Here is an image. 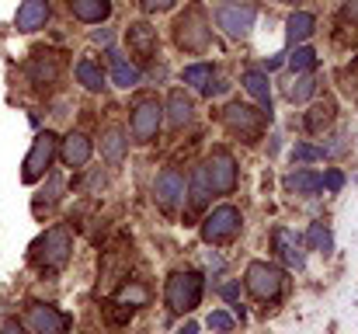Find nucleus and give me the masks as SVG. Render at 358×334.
<instances>
[{"mask_svg":"<svg viewBox=\"0 0 358 334\" xmlns=\"http://www.w3.org/2000/svg\"><path fill=\"white\" fill-rule=\"evenodd\" d=\"M73 254V233L70 226H49L42 237H35L28 258L38 272H59Z\"/></svg>","mask_w":358,"mask_h":334,"instance_id":"1","label":"nucleus"},{"mask_svg":"<svg viewBox=\"0 0 358 334\" xmlns=\"http://www.w3.org/2000/svg\"><path fill=\"white\" fill-rule=\"evenodd\" d=\"M202 289H206V282H202V275L195 272V268H185V272H174L171 279H167V289H164V300H167V310L171 314H192L199 303H202Z\"/></svg>","mask_w":358,"mask_h":334,"instance_id":"2","label":"nucleus"},{"mask_svg":"<svg viewBox=\"0 0 358 334\" xmlns=\"http://www.w3.org/2000/svg\"><path fill=\"white\" fill-rule=\"evenodd\" d=\"M209 39H213V25L206 18V11L199 4H192L178 21H174V42L185 49V53H206L209 49Z\"/></svg>","mask_w":358,"mask_h":334,"instance_id":"3","label":"nucleus"},{"mask_svg":"<svg viewBox=\"0 0 358 334\" xmlns=\"http://www.w3.org/2000/svg\"><path fill=\"white\" fill-rule=\"evenodd\" d=\"M56 153H59V136H56V132H49V129H45V132H38V136L31 139V150H28L24 164H21V181H24V185L42 181Z\"/></svg>","mask_w":358,"mask_h":334,"instance_id":"4","label":"nucleus"},{"mask_svg":"<svg viewBox=\"0 0 358 334\" xmlns=\"http://www.w3.org/2000/svg\"><path fill=\"white\" fill-rule=\"evenodd\" d=\"M199 171H202L209 192H216V195H230V192L237 188V160H234V153L223 150V146L213 150Z\"/></svg>","mask_w":358,"mask_h":334,"instance_id":"5","label":"nucleus"},{"mask_svg":"<svg viewBox=\"0 0 358 334\" xmlns=\"http://www.w3.org/2000/svg\"><path fill=\"white\" fill-rule=\"evenodd\" d=\"M264 122H271L268 115L261 109H254V105H243V102H230L227 109H223V125L240 136L243 143H254V139H261V132H264Z\"/></svg>","mask_w":358,"mask_h":334,"instance_id":"6","label":"nucleus"},{"mask_svg":"<svg viewBox=\"0 0 358 334\" xmlns=\"http://www.w3.org/2000/svg\"><path fill=\"white\" fill-rule=\"evenodd\" d=\"M243 282H247L250 296H257V300L271 303V300H278V296H282L285 272H282L278 265H268V261H250V265H247V275H243Z\"/></svg>","mask_w":358,"mask_h":334,"instance_id":"7","label":"nucleus"},{"mask_svg":"<svg viewBox=\"0 0 358 334\" xmlns=\"http://www.w3.org/2000/svg\"><path fill=\"white\" fill-rule=\"evenodd\" d=\"M240 226H243V216H240L237 206H220L202 220V240L206 244H227L240 233Z\"/></svg>","mask_w":358,"mask_h":334,"instance_id":"8","label":"nucleus"},{"mask_svg":"<svg viewBox=\"0 0 358 334\" xmlns=\"http://www.w3.org/2000/svg\"><path fill=\"white\" fill-rule=\"evenodd\" d=\"M160 125H164V105H160L157 98H146V102H139V105L132 109L129 132H132L136 143H150V139L160 132Z\"/></svg>","mask_w":358,"mask_h":334,"instance_id":"9","label":"nucleus"},{"mask_svg":"<svg viewBox=\"0 0 358 334\" xmlns=\"http://www.w3.org/2000/svg\"><path fill=\"white\" fill-rule=\"evenodd\" d=\"M185 195H188V181H185V174L174 171V167H164V171L157 174V185H153V199H157V206H160L164 213H178V206L185 202Z\"/></svg>","mask_w":358,"mask_h":334,"instance_id":"10","label":"nucleus"},{"mask_svg":"<svg viewBox=\"0 0 358 334\" xmlns=\"http://www.w3.org/2000/svg\"><path fill=\"white\" fill-rule=\"evenodd\" d=\"M257 7L254 4H220L216 7V25L230 35V39H247L254 28Z\"/></svg>","mask_w":358,"mask_h":334,"instance_id":"11","label":"nucleus"},{"mask_svg":"<svg viewBox=\"0 0 358 334\" xmlns=\"http://www.w3.org/2000/svg\"><path fill=\"white\" fill-rule=\"evenodd\" d=\"M24 324H28L31 334H66L70 331V317L59 314L49 303H31L28 314H24Z\"/></svg>","mask_w":358,"mask_h":334,"instance_id":"12","label":"nucleus"},{"mask_svg":"<svg viewBox=\"0 0 358 334\" xmlns=\"http://www.w3.org/2000/svg\"><path fill=\"white\" fill-rule=\"evenodd\" d=\"M125 46H129V53H132V56H139L143 63H146V60H153V56H157V46H160L157 28H150L146 21L129 25V32H125Z\"/></svg>","mask_w":358,"mask_h":334,"instance_id":"13","label":"nucleus"},{"mask_svg":"<svg viewBox=\"0 0 358 334\" xmlns=\"http://www.w3.org/2000/svg\"><path fill=\"white\" fill-rule=\"evenodd\" d=\"M91 153H94V143L84 132H66L59 139V157H63L66 167H84L91 160Z\"/></svg>","mask_w":358,"mask_h":334,"instance_id":"14","label":"nucleus"},{"mask_svg":"<svg viewBox=\"0 0 358 334\" xmlns=\"http://www.w3.org/2000/svg\"><path fill=\"white\" fill-rule=\"evenodd\" d=\"M271 247H275V254H278L289 268H303V265H306V258H303V240H299L292 230L278 226V230L271 233Z\"/></svg>","mask_w":358,"mask_h":334,"instance_id":"15","label":"nucleus"},{"mask_svg":"<svg viewBox=\"0 0 358 334\" xmlns=\"http://www.w3.org/2000/svg\"><path fill=\"white\" fill-rule=\"evenodd\" d=\"M59 70H63V63H59L56 53H35V56L28 60V77H31V84H38V88L56 84V81H59Z\"/></svg>","mask_w":358,"mask_h":334,"instance_id":"16","label":"nucleus"},{"mask_svg":"<svg viewBox=\"0 0 358 334\" xmlns=\"http://www.w3.org/2000/svg\"><path fill=\"white\" fill-rule=\"evenodd\" d=\"M49 14H52L49 0H24L17 7V14H14V28L17 32H38V28H45Z\"/></svg>","mask_w":358,"mask_h":334,"instance_id":"17","label":"nucleus"},{"mask_svg":"<svg viewBox=\"0 0 358 334\" xmlns=\"http://www.w3.org/2000/svg\"><path fill=\"white\" fill-rule=\"evenodd\" d=\"M240 81H243L247 95H250V98H257V109L271 118V84H268V70L250 67V70H243V77H240Z\"/></svg>","mask_w":358,"mask_h":334,"instance_id":"18","label":"nucleus"},{"mask_svg":"<svg viewBox=\"0 0 358 334\" xmlns=\"http://www.w3.org/2000/svg\"><path fill=\"white\" fill-rule=\"evenodd\" d=\"M66 7L84 25H101L112 18V0H66Z\"/></svg>","mask_w":358,"mask_h":334,"instance_id":"19","label":"nucleus"},{"mask_svg":"<svg viewBox=\"0 0 358 334\" xmlns=\"http://www.w3.org/2000/svg\"><path fill=\"white\" fill-rule=\"evenodd\" d=\"M125 150H129V132H125L122 125H108V129L101 132V157H105L112 167H119L122 160H125Z\"/></svg>","mask_w":358,"mask_h":334,"instance_id":"20","label":"nucleus"},{"mask_svg":"<svg viewBox=\"0 0 358 334\" xmlns=\"http://www.w3.org/2000/svg\"><path fill=\"white\" fill-rule=\"evenodd\" d=\"M181 81H185L188 88L202 91V95H216V91H220V84H213V81H216V70H213L209 63H192V67H185Z\"/></svg>","mask_w":358,"mask_h":334,"instance_id":"21","label":"nucleus"},{"mask_svg":"<svg viewBox=\"0 0 358 334\" xmlns=\"http://www.w3.org/2000/svg\"><path fill=\"white\" fill-rule=\"evenodd\" d=\"M192 118H195V102L185 91H171V98H167V122L174 129H185Z\"/></svg>","mask_w":358,"mask_h":334,"instance_id":"22","label":"nucleus"},{"mask_svg":"<svg viewBox=\"0 0 358 334\" xmlns=\"http://www.w3.org/2000/svg\"><path fill=\"white\" fill-rule=\"evenodd\" d=\"M313 28H317V18H313L310 11H292V14H289V21H285L289 46H299V42H306V39L313 35Z\"/></svg>","mask_w":358,"mask_h":334,"instance_id":"23","label":"nucleus"},{"mask_svg":"<svg viewBox=\"0 0 358 334\" xmlns=\"http://www.w3.org/2000/svg\"><path fill=\"white\" fill-rule=\"evenodd\" d=\"M313 91H317V81H313L310 74H296V77L285 84V98H289L292 105L310 102V98H313Z\"/></svg>","mask_w":358,"mask_h":334,"instance_id":"24","label":"nucleus"},{"mask_svg":"<svg viewBox=\"0 0 358 334\" xmlns=\"http://www.w3.org/2000/svg\"><path fill=\"white\" fill-rule=\"evenodd\" d=\"M285 188L292 195H317L320 192V174H313V171H292L285 178Z\"/></svg>","mask_w":358,"mask_h":334,"instance_id":"25","label":"nucleus"},{"mask_svg":"<svg viewBox=\"0 0 358 334\" xmlns=\"http://www.w3.org/2000/svg\"><path fill=\"white\" fill-rule=\"evenodd\" d=\"M334 102H320V105H313V109L306 111V132H324V129H331V122H334Z\"/></svg>","mask_w":358,"mask_h":334,"instance_id":"26","label":"nucleus"},{"mask_svg":"<svg viewBox=\"0 0 358 334\" xmlns=\"http://www.w3.org/2000/svg\"><path fill=\"white\" fill-rule=\"evenodd\" d=\"M73 74H77V81H80L87 91H105V70H101L94 60H80Z\"/></svg>","mask_w":358,"mask_h":334,"instance_id":"27","label":"nucleus"},{"mask_svg":"<svg viewBox=\"0 0 358 334\" xmlns=\"http://www.w3.org/2000/svg\"><path fill=\"white\" fill-rule=\"evenodd\" d=\"M306 247H310V251H320V254H331V251H334V233H331L324 223H310V230H306Z\"/></svg>","mask_w":358,"mask_h":334,"instance_id":"28","label":"nucleus"},{"mask_svg":"<svg viewBox=\"0 0 358 334\" xmlns=\"http://www.w3.org/2000/svg\"><path fill=\"white\" fill-rule=\"evenodd\" d=\"M139 67L136 63H125L122 56H115V63H112V81L119 84V88H136L139 84Z\"/></svg>","mask_w":358,"mask_h":334,"instance_id":"29","label":"nucleus"},{"mask_svg":"<svg viewBox=\"0 0 358 334\" xmlns=\"http://www.w3.org/2000/svg\"><path fill=\"white\" fill-rule=\"evenodd\" d=\"M289 67H292V74H310L317 67V53L310 46H296L292 56H289Z\"/></svg>","mask_w":358,"mask_h":334,"instance_id":"30","label":"nucleus"},{"mask_svg":"<svg viewBox=\"0 0 358 334\" xmlns=\"http://www.w3.org/2000/svg\"><path fill=\"white\" fill-rule=\"evenodd\" d=\"M146 300H150V289L143 282H129V286L119 289V303H129V310L132 307H146Z\"/></svg>","mask_w":358,"mask_h":334,"instance_id":"31","label":"nucleus"},{"mask_svg":"<svg viewBox=\"0 0 358 334\" xmlns=\"http://www.w3.org/2000/svg\"><path fill=\"white\" fill-rule=\"evenodd\" d=\"M209 328L216 334H230L234 331V317H230L227 310H213V314H209Z\"/></svg>","mask_w":358,"mask_h":334,"instance_id":"32","label":"nucleus"},{"mask_svg":"<svg viewBox=\"0 0 358 334\" xmlns=\"http://www.w3.org/2000/svg\"><path fill=\"white\" fill-rule=\"evenodd\" d=\"M320 157H324V150H317V146H310V143H296V146H292V160H303V164H306V160H320Z\"/></svg>","mask_w":358,"mask_h":334,"instance_id":"33","label":"nucleus"},{"mask_svg":"<svg viewBox=\"0 0 358 334\" xmlns=\"http://www.w3.org/2000/svg\"><path fill=\"white\" fill-rule=\"evenodd\" d=\"M341 185H345V174H341V171H327V174L320 178V188H331V192H338Z\"/></svg>","mask_w":358,"mask_h":334,"instance_id":"34","label":"nucleus"},{"mask_svg":"<svg viewBox=\"0 0 358 334\" xmlns=\"http://www.w3.org/2000/svg\"><path fill=\"white\" fill-rule=\"evenodd\" d=\"M139 7H143L146 14H160V11H171L174 0H139Z\"/></svg>","mask_w":358,"mask_h":334,"instance_id":"35","label":"nucleus"},{"mask_svg":"<svg viewBox=\"0 0 358 334\" xmlns=\"http://www.w3.org/2000/svg\"><path fill=\"white\" fill-rule=\"evenodd\" d=\"M0 334H31V331H28V328H21L17 321H7V324L0 328Z\"/></svg>","mask_w":358,"mask_h":334,"instance_id":"36","label":"nucleus"},{"mask_svg":"<svg viewBox=\"0 0 358 334\" xmlns=\"http://www.w3.org/2000/svg\"><path fill=\"white\" fill-rule=\"evenodd\" d=\"M223 296H227V300H237V296H240V282H230V286H223Z\"/></svg>","mask_w":358,"mask_h":334,"instance_id":"37","label":"nucleus"},{"mask_svg":"<svg viewBox=\"0 0 358 334\" xmlns=\"http://www.w3.org/2000/svg\"><path fill=\"white\" fill-rule=\"evenodd\" d=\"M174 334H199V324H195V321H188L185 328H178V331H174Z\"/></svg>","mask_w":358,"mask_h":334,"instance_id":"38","label":"nucleus"},{"mask_svg":"<svg viewBox=\"0 0 358 334\" xmlns=\"http://www.w3.org/2000/svg\"><path fill=\"white\" fill-rule=\"evenodd\" d=\"M348 14H352V18L358 21V0H348Z\"/></svg>","mask_w":358,"mask_h":334,"instance_id":"39","label":"nucleus"}]
</instances>
